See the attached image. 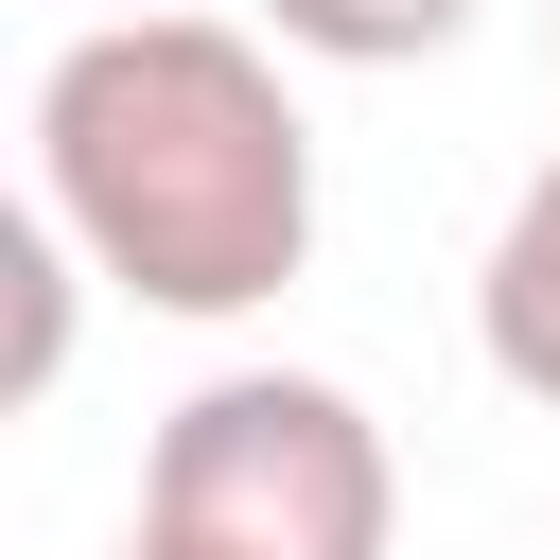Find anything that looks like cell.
<instances>
[{"mask_svg":"<svg viewBox=\"0 0 560 560\" xmlns=\"http://www.w3.org/2000/svg\"><path fill=\"white\" fill-rule=\"evenodd\" d=\"M262 35L315 52V70H420V52L472 35V0H262Z\"/></svg>","mask_w":560,"mask_h":560,"instance_id":"obj_4","label":"cell"},{"mask_svg":"<svg viewBox=\"0 0 560 560\" xmlns=\"http://www.w3.org/2000/svg\"><path fill=\"white\" fill-rule=\"evenodd\" d=\"M52 368H70V228L35 210V228H18V368H0V385L52 402Z\"/></svg>","mask_w":560,"mask_h":560,"instance_id":"obj_5","label":"cell"},{"mask_svg":"<svg viewBox=\"0 0 560 560\" xmlns=\"http://www.w3.org/2000/svg\"><path fill=\"white\" fill-rule=\"evenodd\" d=\"M472 350H490V385L560 402V158L508 192V228H490V262H472Z\"/></svg>","mask_w":560,"mask_h":560,"instance_id":"obj_3","label":"cell"},{"mask_svg":"<svg viewBox=\"0 0 560 560\" xmlns=\"http://www.w3.org/2000/svg\"><path fill=\"white\" fill-rule=\"evenodd\" d=\"M140 525L192 560H385L402 455L332 368H210L140 455Z\"/></svg>","mask_w":560,"mask_h":560,"instance_id":"obj_2","label":"cell"},{"mask_svg":"<svg viewBox=\"0 0 560 560\" xmlns=\"http://www.w3.org/2000/svg\"><path fill=\"white\" fill-rule=\"evenodd\" d=\"M122 560H192V542H158V525H122Z\"/></svg>","mask_w":560,"mask_h":560,"instance_id":"obj_6","label":"cell"},{"mask_svg":"<svg viewBox=\"0 0 560 560\" xmlns=\"http://www.w3.org/2000/svg\"><path fill=\"white\" fill-rule=\"evenodd\" d=\"M35 210L140 315H262L315 262V122L245 18H88L35 70Z\"/></svg>","mask_w":560,"mask_h":560,"instance_id":"obj_1","label":"cell"}]
</instances>
